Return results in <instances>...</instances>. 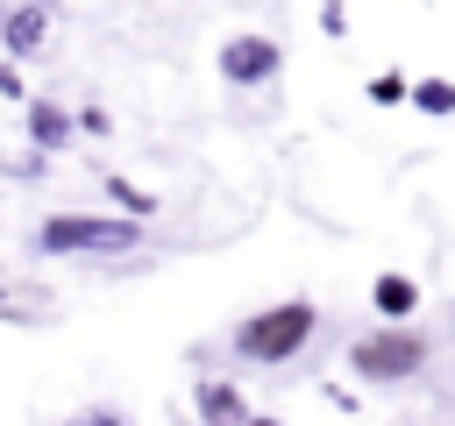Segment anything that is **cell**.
I'll return each mask as SVG.
<instances>
[{
	"label": "cell",
	"mask_w": 455,
	"mask_h": 426,
	"mask_svg": "<svg viewBox=\"0 0 455 426\" xmlns=\"http://www.w3.org/2000/svg\"><path fill=\"white\" fill-rule=\"evenodd\" d=\"M277 71H284L277 36H228V43H220V78H228V85H263V78H277Z\"/></svg>",
	"instance_id": "cell-4"
},
{
	"label": "cell",
	"mask_w": 455,
	"mask_h": 426,
	"mask_svg": "<svg viewBox=\"0 0 455 426\" xmlns=\"http://www.w3.org/2000/svg\"><path fill=\"white\" fill-rule=\"evenodd\" d=\"M320 28H327V36H341V28H348V14H341V0H327V7H320Z\"/></svg>",
	"instance_id": "cell-13"
},
{
	"label": "cell",
	"mask_w": 455,
	"mask_h": 426,
	"mask_svg": "<svg viewBox=\"0 0 455 426\" xmlns=\"http://www.w3.org/2000/svg\"><path fill=\"white\" fill-rule=\"evenodd\" d=\"M242 426H284V419H256V412H249V419H242Z\"/></svg>",
	"instance_id": "cell-15"
},
{
	"label": "cell",
	"mask_w": 455,
	"mask_h": 426,
	"mask_svg": "<svg viewBox=\"0 0 455 426\" xmlns=\"http://www.w3.org/2000/svg\"><path fill=\"white\" fill-rule=\"evenodd\" d=\"M348 369H355L363 383H405V376L427 369V341H419L405 320H384L377 334H363V341L348 348Z\"/></svg>",
	"instance_id": "cell-3"
},
{
	"label": "cell",
	"mask_w": 455,
	"mask_h": 426,
	"mask_svg": "<svg viewBox=\"0 0 455 426\" xmlns=\"http://www.w3.org/2000/svg\"><path fill=\"white\" fill-rule=\"evenodd\" d=\"M43 36H50V7H36V0H28V7H14V14H7V50H14V57H21V50H36Z\"/></svg>",
	"instance_id": "cell-8"
},
{
	"label": "cell",
	"mask_w": 455,
	"mask_h": 426,
	"mask_svg": "<svg viewBox=\"0 0 455 426\" xmlns=\"http://www.w3.org/2000/svg\"><path fill=\"white\" fill-rule=\"evenodd\" d=\"M242 419H249L242 390L220 383V376H206V383H199V426H242Z\"/></svg>",
	"instance_id": "cell-5"
},
{
	"label": "cell",
	"mask_w": 455,
	"mask_h": 426,
	"mask_svg": "<svg viewBox=\"0 0 455 426\" xmlns=\"http://www.w3.org/2000/svg\"><path fill=\"white\" fill-rule=\"evenodd\" d=\"M320 327V305L313 298H277V305H256L249 320H235V355L242 362H291Z\"/></svg>",
	"instance_id": "cell-1"
},
{
	"label": "cell",
	"mask_w": 455,
	"mask_h": 426,
	"mask_svg": "<svg viewBox=\"0 0 455 426\" xmlns=\"http://www.w3.org/2000/svg\"><path fill=\"white\" fill-rule=\"evenodd\" d=\"M412 106L419 114H455V78H419L412 85Z\"/></svg>",
	"instance_id": "cell-9"
},
{
	"label": "cell",
	"mask_w": 455,
	"mask_h": 426,
	"mask_svg": "<svg viewBox=\"0 0 455 426\" xmlns=\"http://www.w3.org/2000/svg\"><path fill=\"white\" fill-rule=\"evenodd\" d=\"M28 142L36 149H64L71 142V114L50 106V99H28Z\"/></svg>",
	"instance_id": "cell-7"
},
{
	"label": "cell",
	"mask_w": 455,
	"mask_h": 426,
	"mask_svg": "<svg viewBox=\"0 0 455 426\" xmlns=\"http://www.w3.org/2000/svg\"><path fill=\"white\" fill-rule=\"evenodd\" d=\"M0 99H28V85H21V71H14V64H0Z\"/></svg>",
	"instance_id": "cell-12"
},
{
	"label": "cell",
	"mask_w": 455,
	"mask_h": 426,
	"mask_svg": "<svg viewBox=\"0 0 455 426\" xmlns=\"http://www.w3.org/2000/svg\"><path fill=\"white\" fill-rule=\"evenodd\" d=\"M71 426H128V419H114V412H78Z\"/></svg>",
	"instance_id": "cell-14"
},
{
	"label": "cell",
	"mask_w": 455,
	"mask_h": 426,
	"mask_svg": "<svg viewBox=\"0 0 455 426\" xmlns=\"http://www.w3.org/2000/svg\"><path fill=\"white\" fill-rule=\"evenodd\" d=\"M363 92H370L377 106H398V99H412V78H405V71H377Z\"/></svg>",
	"instance_id": "cell-10"
},
{
	"label": "cell",
	"mask_w": 455,
	"mask_h": 426,
	"mask_svg": "<svg viewBox=\"0 0 455 426\" xmlns=\"http://www.w3.org/2000/svg\"><path fill=\"white\" fill-rule=\"evenodd\" d=\"M370 305H377L384 320H412V305H419V284H412L405 270H384V277L370 284Z\"/></svg>",
	"instance_id": "cell-6"
},
{
	"label": "cell",
	"mask_w": 455,
	"mask_h": 426,
	"mask_svg": "<svg viewBox=\"0 0 455 426\" xmlns=\"http://www.w3.org/2000/svg\"><path fill=\"white\" fill-rule=\"evenodd\" d=\"M135 241H142V220H114V213H50L36 227L43 256H114Z\"/></svg>",
	"instance_id": "cell-2"
},
{
	"label": "cell",
	"mask_w": 455,
	"mask_h": 426,
	"mask_svg": "<svg viewBox=\"0 0 455 426\" xmlns=\"http://www.w3.org/2000/svg\"><path fill=\"white\" fill-rule=\"evenodd\" d=\"M107 199H114V206H128V220H142V213H156V199H149L142 185H128V178H107Z\"/></svg>",
	"instance_id": "cell-11"
}]
</instances>
